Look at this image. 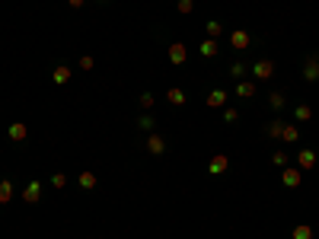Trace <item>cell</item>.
I'll use <instances>...</instances> for the list:
<instances>
[{"label":"cell","mask_w":319,"mask_h":239,"mask_svg":"<svg viewBox=\"0 0 319 239\" xmlns=\"http://www.w3.org/2000/svg\"><path fill=\"white\" fill-rule=\"evenodd\" d=\"M51 185H55V188H64V185H67V176H64V172H55V176H51Z\"/></svg>","instance_id":"27"},{"label":"cell","mask_w":319,"mask_h":239,"mask_svg":"<svg viewBox=\"0 0 319 239\" xmlns=\"http://www.w3.org/2000/svg\"><path fill=\"white\" fill-rule=\"evenodd\" d=\"M223 122H227V124H236V122H239L236 108H223Z\"/></svg>","instance_id":"25"},{"label":"cell","mask_w":319,"mask_h":239,"mask_svg":"<svg viewBox=\"0 0 319 239\" xmlns=\"http://www.w3.org/2000/svg\"><path fill=\"white\" fill-rule=\"evenodd\" d=\"M204 29H208V38H217L220 32H223V26H220V20H208V26H204Z\"/></svg>","instance_id":"21"},{"label":"cell","mask_w":319,"mask_h":239,"mask_svg":"<svg viewBox=\"0 0 319 239\" xmlns=\"http://www.w3.org/2000/svg\"><path fill=\"white\" fill-rule=\"evenodd\" d=\"M166 99H169V106H185V90L172 86V90L166 92Z\"/></svg>","instance_id":"13"},{"label":"cell","mask_w":319,"mask_h":239,"mask_svg":"<svg viewBox=\"0 0 319 239\" xmlns=\"http://www.w3.org/2000/svg\"><path fill=\"white\" fill-rule=\"evenodd\" d=\"M176 6H179V13H185V16H188V13L195 10V0H179Z\"/></svg>","instance_id":"26"},{"label":"cell","mask_w":319,"mask_h":239,"mask_svg":"<svg viewBox=\"0 0 319 239\" xmlns=\"http://www.w3.org/2000/svg\"><path fill=\"white\" fill-rule=\"evenodd\" d=\"M290 236H294V239H313V226H309V224H297Z\"/></svg>","instance_id":"16"},{"label":"cell","mask_w":319,"mask_h":239,"mask_svg":"<svg viewBox=\"0 0 319 239\" xmlns=\"http://www.w3.org/2000/svg\"><path fill=\"white\" fill-rule=\"evenodd\" d=\"M249 42H252V38H249L246 29H233V32H230V45H233V48L243 51V48H249Z\"/></svg>","instance_id":"6"},{"label":"cell","mask_w":319,"mask_h":239,"mask_svg":"<svg viewBox=\"0 0 319 239\" xmlns=\"http://www.w3.org/2000/svg\"><path fill=\"white\" fill-rule=\"evenodd\" d=\"M271 160H274V166H287V153H284V150H278Z\"/></svg>","instance_id":"31"},{"label":"cell","mask_w":319,"mask_h":239,"mask_svg":"<svg viewBox=\"0 0 319 239\" xmlns=\"http://www.w3.org/2000/svg\"><path fill=\"white\" fill-rule=\"evenodd\" d=\"M243 74H246V64H239V61H236L233 67H230V76H233V80H239Z\"/></svg>","instance_id":"28"},{"label":"cell","mask_w":319,"mask_h":239,"mask_svg":"<svg viewBox=\"0 0 319 239\" xmlns=\"http://www.w3.org/2000/svg\"><path fill=\"white\" fill-rule=\"evenodd\" d=\"M39 198H42V182H29V185H26V192H23V201L36 204Z\"/></svg>","instance_id":"8"},{"label":"cell","mask_w":319,"mask_h":239,"mask_svg":"<svg viewBox=\"0 0 319 239\" xmlns=\"http://www.w3.org/2000/svg\"><path fill=\"white\" fill-rule=\"evenodd\" d=\"M201 54H204V58H214V54H217V42H214V38H204V42H201Z\"/></svg>","instance_id":"20"},{"label":"cell","mask_w":319,"mask_h":239,"mask_svg":"<svg viewBox=\"0 0 319 239\" xmlns=\"http://www.w3.org/2000/svg\"><path fill=\"white\" fill-rule=\"evenodd\" d=\"M77 182H80V188H96L99 178H96V172H80V176H77Z\"/></svg>","instance_id":"15"},{"label":"cell","mask_w":319,"mask_h":239,"mask_svg":"<svg viewBox=\"0 0 319 239\" xmlns=\"http://www.w3.org/2000/svg\"><path fill=\"white\" fill-rule=\"evenodd\" d=\"M13 201V185H10V178H4L0 182V204H10Z\"/></svg>","instance_id":"14"},{"label":"cell","mask_w":319,"mask_h":239,"mask_svg":"<svg viewBox=\"0 0 319 239\" xmlns=\"http://www.w3.org/2000/svg\"><path fill=\"white\" fill-rule=\"evenodd\" d=\"M303 80H319V58H309V61L303 64Z\"/></svg>","instance_id":"10"},{"label":"cell","mask_w":319,"mask_h":239,"mask_svg":"<svg viewBox=\"0 0 319 239\" xmlns=\"http://www.w3.org/2000/svg\"><path fill=\"white\" fill-rule=\"evenodd\" d=\"M169 61L172 64H185L188 61V48L182 45V42H172L169 45Z\"/></svg>","instance_id":"5"},{"label":"cell","mask_w":319,"mask_h":239,"mask_svg":"<svg viewBox=\"0 0 319 239\" xmlns=\"http://www.w3.org/2000/svg\"><path fill=\"white\" fill-rule=\"evenodd\" d=\"M137 128H144V131H150V128H153V115H147V112H144L141 118H137Z\"/></svg>","instance_id":"23"},{"label":"cell","mask_w":319,"mask_h":239,"mask_svg":"<svg viewBox=\"0 0 319 239\" xmlns=\"http://www.w3.org/2000/svg\"><path fill=\"white\" fill-rule=\"evenodd\" d=\"M281 140H284V144H297V140H300V131H297V124H284V131H281Z\"/></svg>","instance_id":"12"},{"label":"cell","mask_w":319,"mask_h":239,"mask_svg":"<svg viewBox=\"0 0 319 239\" xmlns=\"http://www.w3.org/2000/svg\"><path fill=\"white\" fill-rule=\"evenodd\" d=\"M281 182L287 185V188H300V182H303V169H290V166H284Z\"/></svg>","instance_id":"2"},{"label":"cell","mask_w":319,"mask_h":239,"mask_svg":"<svg viewBox=\"0 0 319 239\" xmlns=\"http://www.w3.org/2000/svg\"><path fill=\"white\" fill-rule=\"evenodd\" d=\"M163 150H166V140H163L160 134H150V138H147V153H153V156H160Z\"/></svg>","instance_id":"9"},{"label":"cell","mask_w":319,"mask_h":239,"mask_svg":"<svg viewBox=\"0 0 319 239\" xmlns=\"http://www.w3.org/2000/svg\"><path fill=\"white\" fill-rule=\"evenodd\" d=\"M93 64H96V61H93L90 54H80V70H93Z\"/></svg>","instance_id":"30"},{"label":"cell","mask_w":319,"mask_h":239,"mask_svg":"<svg viewBox=\"0 0 319 239\" xmlns=\"http://www.w3.org/2000/svg\"><path fill=\"white\" fill-rule=\"evenodd\" d=\"M268 102H271V108H284V102H287V99H284V92H271Z\"/></svg>","instance_id":"22"},{"label":"cell","mask_w":319,"mask_h":239,"mask_svg":"<svg viewBox=\"0 0 319 239\" xmlns=\"http://www.w3.org/2000/svg\"><path fill=\"white\" fill-rule=\"evenodd\" d=\"M137 102H141V108H153V102H157V99H153V92H141V99H137Z\"/></svg>","instance_id":"24"},{"label":"cell","mask_w":319,"mask_h":239,"mask_svg":"<svg viewBox=\"0 0 319 239\" xmlns=\"http://www.w3.org/2000/svg\"><path fill=\"white\" fill-rule=\"evenodd\" d=\"M236 96L252 99V96H255V83H236Z\"/></svg>","instance_id":"19"},{"label":"cell","mask_w":319,"mask_h":239,"mask_svg":"<svg viewBox=\"0 0 319 239\" xmlns=\"http://www.w3.org/2000/svg\"><path fill=\"white\" fill-rule=\"evenodd\" d=\"M316 166V153L313 150H300L297 153V169H303V172H306V169H313Z\"/></svg>","instance_id":"7"},{"label":"cell","mask_w":319,"mask_h":239,"mask_svg":"<svg viewBox=\"0 0 319 239\" xmlns=\"http://www.w3.org/2000/svg\"><path fill=\"white\" fill-rule=\"evenodd\" d=\"M7 138H10L13 144H23L26 138H29V128H26L23 122H13L10 128H7Z\"/></svg>","instance_id":"4"},{"label":"cell","mask_w":319,"mask_h":239,"mask_svg":"<svg viewBox=\"0 0 319 239\" xmlns=\"http://www.w3.org/2000/svg\"><path fill=\"white\" fill-rule=\"evenodd\" d=\"M252 76H255L258 83H262V80H271V76H274V61H268V58H265V61H255V64H252Z\"/></svg>","instance_id":"1"},{"label":"cell","mask_w":319,"mask_h":239,"mask_svg":"<svg viewBox=\"0 0 319 239\" xmlns=\"http://www.w3.org/2000/svg\"><path fill=\"white\" fill-rule=\"evenodd\" d=\"M227 169H230V160L223 156V153H214L211 163H208V172H211V176H223Z\"/></svg>","instance_id":"3"},{"label":"cell","mask_w":319,"mask_h":239,"mask_svg":"<svg viewBox=\"0 0 319 239\" xmlns=\"http://www.w3.org/2000/svg\"><path fill=\"white\" fill-rule=\"evenodd\" d=\"M294 118H297V122H309V118H313V108H309L306 102H300V106L294 108Z\"/></svg>","instance_id":"17"},{"label":"cell","mask_w":319,"mask_h":239,"mask_svg":"<svg viewBox=\"0 0 319 239\" xmlns=\"http://www.w3.org/2000/svg\"><path fill=\"white\" fill-rule=\"evenodd\" d=\"M281 131H284L281 122H271V124H268V138H281Z\"/></svg>","instance_id":"29"},{"label":"cell","mask_w":319,"mask_h":239,"mask_svg":"<svg viewBox=\"0 0 319 239\" xmlns=\"http://www.w3.org/2000/svg\"><path fill=\"white\" fill-rule=\"evenodd\" d=\"M204 102H208V108H220L223 102H227V92H223V90H211Z\"/></svg>","instance_id":"11"},{"label":"cell","mask_w":319,"mask_h":239,"mask_svg":"<svg viewBox=\"0 0 319 239\" xmlns=\"http://www.w3.org/2000/svg\"><path fill=\"white\" fill-rule=\"evenodd\" d=\"M67 4H71V6H74V10H80V6L86 4V0H67Z\"/></svg>","instance_id":"32"},{"label":"cell","mask_w":319,"mask_h":239,"mask_svg":"<svg viewBox=\"0 0 319 239\" xmlns=\"http://www.w3.org/2000/svg\"><path fill=\"white\" fill-rule=\"evenodd\" d=\"M51 80L61 86V83H67L71 80V67H55V74H51Z\"/></svg>","instance_id":"18"}]
</instances>
